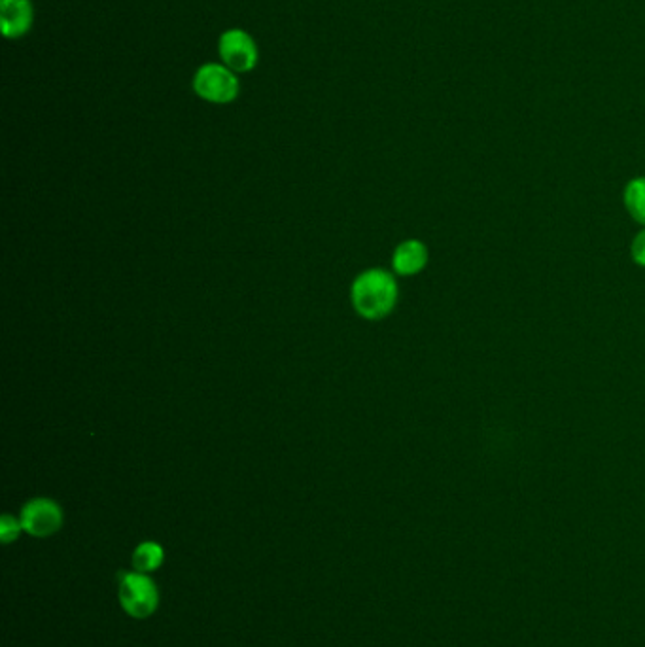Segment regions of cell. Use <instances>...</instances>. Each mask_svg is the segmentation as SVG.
<instances>
[{
  "instance_id": "6da1fadb",
  "label": "cell",
  "mask_w": 645,
  "mask_h": 647,
  "mask_svg": "<svg viewBox=\"0 0 645 647\" xmlns=\"http://www.w3.org/2000/svg\"><path fill=\"white\" fill-rule=\"evenodd\" d=\"M352 301L360 315L371 320L383 318L394 309L398 301V284L383 269H371L354 282Z\"/></svg>"
},
{
  "instance_id": "7a4b0ae2",
  "label": "cell",
  "mask_w": 645,
  "mask_h": 647,
  "mask_svg": "<svg viewBox=\"0 0 645 647\" xmlns=\"http://www.w3.org/2000/svg\"><path fill=\"white\" fill-rule=\"evenodd\" d=\"M239 78L224 63H207L193 74V91L212 105H229L239 97Z\"/></svg>"
},
{
  "instance_id": "3957f363",
  "label": "cell",
  "mask_w": 645,
  "mask_h": 647,
  "mask_svg": "<svg viewBox=\"0 0 645 647\" xmlns=\"http://www.w3.org/2000/svg\"><path fill=\"white\" fill-rule=\"evenodd\" d=\"M120 602L123 610L135 619H146L159 604L156 583L146 574H123L120 579Z\"/></svg>"
},
{
  "instance_id": "277c9868",
  "label": "cell",
  "mask_w": 645,
  "mask_h": 647,
  "mask_svg": "<svg viewBox=\"0 0 645 647\" xmlns=\"http://www.w3.org/2000/svg\"><path fill=\"white\" fill-rule=\"evenodd\" d=\"M218 53L222 63L235 74H245L256 69L260 52L254 38L243 29H229L220 36Z\"/></svg>"
},
{
  "instance_id": "5b68a950",
  "label": "cell",
  "mask_w": 645,
  "mask_h": 647,
  "mask_svg": "<svg viewBox=\"0 0 645 647\" xmlns=\"http://www.w3.org/2000/svg\"><path fill=\"white\" fill-rule=\"evenodd\" d=\"M61 525H63L61 509L55 502L46 500V498H38V500L29 502L21 513L23 530L35 538H48L55 534Z\"/></svg>"
},
{
  "instance_id": "8992f818",
  "label": "cell",
  "mask_w": 645,
  "mask_h": 647,
  "mask_svg": "<svg viewBox=\"0 0 645 647\" xmlns=\"http://www.w3.org/2000/svg\"><path fill=\"white\" fill-rule=\"evenodd\" d=\"M31 0H0V29L6 38H21L33 27Z\"/></svg>"
},
{
  "instance_id": "52a82bcc",
  "label": "cell",
  "mask_w": 645,
  "mask_h": 647,
  "mask_svg": "<svg viewBox=\"0 0 645 647\" xmlns=\"http://www.w3.org/2000/svg\"><path fill=\"white\" fill-rule=\"evenodd\" d=\"M428 263V250L420 241H405L394 254V269L400 275H417Z\"/></svg>"
},
{
  "instance_id": "ba28073f",
  "label": "cell",
  "mask_w": 645,
  "mask_h": 647,
  "mask_svg": "<svg viewBox=\"0 0 645 647\" xmlns=\"http://www.w3.org/2000/svg\"><path fill=\"white\" fill-rule=\"evenodd\" d=\"M625 207L630 216L645 226V178H634L625 188Z\"/></svg>"
},
{
  "instance_id": "9c48e42d",
  "label": "cell",
  "mask_w": 645,
  "mask_h": 647,
  "mask_svg": "<svg viewBox=\"0 0 645 647\" xmlns=\"http://www.w3.org/2000/svg\"><path fill=\"white\" fill-rule=\"evenodd\" d=\"M163 562V549L154 542L140 543L133 555V564L140 574H150Z\"/></svg>"
},
{
  "instance_id": "30bf717a",
  "label": "cell",
  "mask_w": 645,
  "mask_h": 647,
  "mask_svg": "<svg viewBox=\"0 0 645 647\" xmlns=\"http://www.w3.org/2000/svg\"><path fill=\"white\" fill-rule=\"evenodd\" d=\"M21 528H23V526H21V523H18L14 517L4 515V517L0 519V538H2V542H14V540L18 538Z\"/></svg>"
},
{
  "instance_id": "8fae6325",
  "label": "cell",
  "mask_w": 645,
  "mask_h": 647,
  "mask_svg": "<svg viewBox=\"0 0 645 647\" xmlns=\"http://www.w3.org/2000/svg\"><path fill=\"white\" fill-rule=\"evenodd\" d=\"M632 258L638 265L645 267V231H640L632 241Z\"/></svg>"
}]
</instances>
